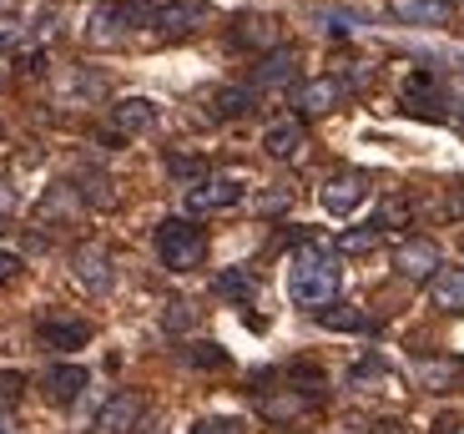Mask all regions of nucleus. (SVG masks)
<instances>
[{"label": "nucleus", "instance_id": "423d86ee", "mask_svg": "<svg viewBox=\"0 0 464 434\" xmlns=\"http://www.w3.org/2000/svg\"><path fill=\"white\" fill-rule=\"evenodd\" d=\"M363 198H369V172H359V167H343V172H334L318 188V202H324L328 217H348V212H359Z\"/></svg>", "mask_w": 464, "mask_h": 434}, {"label": "nucleus", "instance_id": "4468645a", "mask_svg": "<svg viewBox=\"0 0 464 434\" xmlns=\"http://www.w3.org/2000/svg\"><path fill=\"white\" fill-rule=\"evenodd\" d=\"M303 147H308V131H303L298 117H283V121H267L263 127V152L273 162H298Z\"/></svg>", "mask_w": 464, "mask_h": 434}, {"label": "nucleus", "instance_id": "393cba45", "mask_svg": "<svg viewBox=\"0 0 464 434\" xmlns=\"http://www.w3.org/2000/svg\"><path fill=\"white\" fill-rule=\"evenodd\" d=\"M76 207H82V198H76V188H71V182H66V188H51L46 198H41V217H56V223H66Z\"/></svg>", "mask_w": 464, "mask_h": 434}, {"label": "nucleus", "instance_id": "72a5a7b5", "mask_svg": "<svg viewBox=\"0 0 464 434\" xmlns=\"http://www.w3.org/2000/svg\"><path fill=\"white\" fill-rule=\"evenodd\" d=\"M318 318H324L328 329H369V318H363V313H353V308H338V313H334V308H324Z\"/></svg>", "mask_w": 464, "mask_h": 434}, {"label": "nucleus", "instance_id": "c9c22d12", "mask_svg": "<svg viewBox=\"0 0 464 434\" xmlns=\"http://www.w3.org/2000/svg\"><path fill=\"white\" fill-rule=\"evenodd\" d=\"M15 273H21V253H11V247H0V283H11Z\"/></svg>", "mask_w": 464, "mask_h": 434}, {"label": "nucleus", "instance_id": "ea45409f", "mask_svg": "<svg viewBox=\"0 0 464 434\" xmlns=\"http://www.w3.org/2000/svg\"><path fill=\"white\" fill-rule=\"evenodd\" d=\"M0 233H5V217H0Z\"/></svg>", "mask_w": 464, "mask_h": 434}, {"label": "nucleus", "instance_id": "9b49d317", "mask_svg": "<svg viewBox=\"0 0 464 434\" xmlns=\"http://www.w3.org/2000/svg\"><path fill=\"white\" fill-rule=\"evenodd\" d=\"M440 268H444V258H440V243H434V237H404V243L394 247V273L399 278L430 283Z\"/></svg>", "mask_w": 464, "mask_h": 434}, {"label": "nucleus", "instance_id": "0eeeda50", "mask_svg": "<svg viewBox=\"0 0 464 434\" xmlns=\"http://www.w3.org/2000/svg\"><path fill=\"white\" fill-rule=\"evenodd\" d=\"M71 278L82 283L86 294H111V283H116L111 247L106 243H82L76 253H71Z\"/></svg>", "mask_w": 464, "mask_h": 434}, {"label": "nucleus", "instance_id": "58836bf2", "mask_svg": "<svg viewBox=\"0 0 464 434\" xmlns=\"http://www.w3.org/2000/svg\"><path fill=\"white\" fill-rule=\"evenodd\" d=\"M11 5H15V0H0V15H11Z\"/></svg>", "mask_w": 464, "mask_h": 434}, {"label": "nucleus", "instance_id": "e433bc0d", "mask_svg": "<svg viewBox=\"0 0 464 434\" xmlns=\"http://www.w3.org/2000/svg\"><path fill=\"white\" fill-rule=\"evenodd\" d=\"M15 202H21V192H15L5 177H0V217H5V212H15Z\"/></svg>", "mask_w": 464, "mask_h": 434}, {"label": "nucleus", "instance_id": "4c0bfd02", "mask_svg": "<svg viewBox=\"0 0 464 434\" xmlns=\"http://www.w3.org/2000/svg\"><path fill=\"white\" fill-rule=\"evenodd\" d=\"M369 434H404V424H399V420H373Z\"/></svg>", "mask_w": 464, "mask_h": 434}, {"label": "nucleus", "instance_id": "412c9836", "mask_svg": "<svg viewBox=\"0 0 464 434\" xmlns=\"http://www.w3.org/2000/svg\"><path fill=\"white\" fill-rule=\"evenodd\" d=\"M430 304L450 318H464V268H440L430 278Z\"/></svg>", "mask_w": 464, "mask_h": 434}, {"label": "nucleus", "instance_id": "2f4dec72", "mask_svg": "<svg viewBox=\"0 0 464 434\" xmlns=\"http://www.w3.org/2000/svg\"><path fill=\"white\" fill-rule=\"evenodd\" d=\"M187 359H192L198 369H227V353H222L218 343H192V349H187Z\"/></svg>", "mask_w": 464, "mask_h": 434}, {"label": "nucleus", "instance_id": "2eb2a0df", "mask_svg": "<svg viewBox=\"0 0 464 434\" xmlns=\"http://www.w3.org/2000/svg\"><path fill=\"white\" fill-rule=\"evenodd\" d=\"M35 333H41V343L56 349V353H71V349H86V343H92V323H86V318H61V313L41 318Z\"/></svg>", "mask_w": 464, "mask_h": 434}, {"label": "nucleus", "instance_id": "f257e3e1", "mask_svg": "<svg viewBox=\"0 0 464 434\" xmlns=\"http://www.w3.org/2000/svg\"><path fill=\"white\" fill-rule=\"evenodd\" d=\"M338 283H343V268H338L334 247L303 243L298 253H293V263H288V294H293V304H298V308H314V313L334 308Z\"/></svg>", "mask_w": 464, "mask_h": 434}, {"label": "nucleus", "instance_id": "f03ea898", "mask_svg": "<svg viewBox=\"0 0 464 434\" xmlns=\"http://www.w3.org/2000/svg\"><path fill=\"white\" fill-rule=\"evenodd\" d=\"M157 21V0H106V5H96L92 21H86V46L96 51H111L121 46L131 31H141V25Z\"/></svg>", "mask_w": 464, "mask_h": 434}, {"label": "nucleus", "instance_id": "a211bd4d", "mask_svg": "<svg viewBox=\"0 0 464 434\" xmlns=\"http://www.w3.org/2000/svg\"><path fill=\"white\" fill-rule=\"evenodd\" d=\"M257 106V92L247 82H227V86H218V92L208 96V117L212 121H237V117H247Z\"/></svg>", "mask_w": 464, "mask_h": 434}, {"label": "nucleus", "instance_id": "a878e982", "mask_svg": "<svg viewBox=\"0 0 464 434\" xmlns=\"http://www.w3.org/2000/svg\"><path fill=\"white\" fill-rule=\"evenodd\" d=\"M373 384H389V364L383 359H359L348 369V389H373Z\"/></svg>", "mask_w": 464, "mask_h": 434}, {"label": "nucleus", "instance_id": "aec40b11", "mask_svg": "<svg viewBox=\"0 0 464 434\" xmlns=\"http://www.w3.org/2000/svg\"><path fill=\"white\" fill-rule=\"evenodd\" d=\"M389 15L399 25L434 31V25H450V0H389Z\"/></svg>", "mask_w": 464, "mask_h": 434}, {"label": "nucleus", "instance_id": "cd10ccee", "mask_svg": "<svg viewBox=\"0 0 464 434\" xmlns=\"http://www.w3.org/2000/svg\"><path fill=\"white\" fill-rule=\"evenodd\" d=\"M25 41H31V25L15 21V15H0V56H5V51H21Z\"/></svg>", "mask_w": 464, "mask_h": 434}, {"label": "nucleus", "instance_id": "5701e85b", "mask_svg": "<svg viewBox=\"0 0 464 434\" xmlns=\"http://www.w3.org/2000/svg\"><path fill=\"white\" fill-rule=\"evenodd\" d=\"M308 404H318L314 394H298V389H288V394H263V400H257V410H263V420H293V414H303L308 410Z\"/></svg>", "mask_w": 464, "mask_h": 434}, {"label": "nucleus", "instance_id": "20e7f679", "mask_svg": "<svg viewBox=\"0 0 464 434\" xmlns=\"http://www.w3.org/2000/svg\"><path fill=\"white\" fill-rule=\"evenodd\" d=\"M243 202V182L237 177H198V182H187L182 188V207L192 217H208V212H227Z\"/></svg>", "mask_w": 464, "mask_h": 434}, {"label": "nucleus", "instance_id": "b1692460", "mask_svg": "<svg viewBox=\"0 0 464 434\" xmlns=\"http://www.w3.org/2000/svg\"><path fill=\"white\" fill-rule=\"evenodd\" d=\"M409 217H414V198L389 192V198L379 202V212H373V227H379V233H394V227H409Z\"/></svg>", "mask_w": 464, "mask_h": 434}, {"label": "nucleus", "instance_id": "1a4fd4ad", "mask_svg": "<svg viewBox=\"0 0 464 434\" xmlns=\"http://www.w3.org/2000/svg\"><path fill=\"white\" fill-rule=\"evenodd\" d=\"M141 414H147V400H141L137 389H116L111 400L96 410L92 420V434H137Z\"/></svg>", "mask_w": 464, "mask_h": 434}, {"label": "nucleus", "instance_id": "c756f323", "mask_svg": "<svg viewBox=\"0 0 464 434\" xmlns=\"http://www.w3.org/2000/svg\"><path fill=\"white\" fill-rule=\"evenodd\" d=\"M187 434H247L243 420H232V414H212V420H198Z\"/></svg>", "mask_w": 464, "mask_h": 434}, {"label": "nucleus", "instance_id": "39448f33", "mask_svg": "<svg viewBox=\"0 0 464 434\" xmlns=\"http://www.w3.org/2000/svg\"><path fill=\"white\" fill-rule=\"evenodd\" d=\"M208 21H212L208 0H162V5H157V21H151V31L162 35V41H182V35H198Z\"/></svg>", "mask_w": 464, "mask_h": 434}, {"label": "nucleus", "instance_id": "bb28decb", "mask_svg": "<svg viewBox=\"0 0 464 434\" xmlns=\"http://www.w3.org/2000/svg\"><path fill=\"white\" fill-rule=\"evenodd\" d=\"M379 237H383V233H379L373 223H369V227H348V233L338 237V253H369V247H379Z\"/></svg>", "mask_w": 464, "mask_h": 434}, {"label": "nucleus", "instance_id": "9d476101", "mask_svg": "<svg viewBox=\"0 0 464 434\" xmlns=\"http://www.w3.org/2000/svg\"><path fill=\"white\" fill-rule=\"evenodd\" d=\"M343 101H348V82H338V76H308V82L293 86L298 117H328V111H338Z\"/></svg>", "mask_w": 464, "mask_h": 434}, {"label": "nucleus", "instance_id": "6ab92c4d", "mask_svg": "<svg viewBox=\"0 0 464 434\" xmlns=\"http://www.w3.org/2000/svg\"><path fill=\"white\" fill-rule=\"evenodd\" d=\"M71 188H76V198H82L86 207H96V212H111L116 202H121V192H116V182L102 172V167H82V172L71 177Z\"/></svg>", "mask_w": 464, "mask_h": 434}, {"label": "nucleus", "instance_id": "473e14b6", "mask_svg": "<svg viewBox=\"0 0 464 434\" xmlns=\"http://www.w3.org/2000/svg\"><path fill=\"white\" fill-rule=\"evenodd\" d=\"M288 202H293V192H288V188H267V192H257V212H263V217H278V212H288Z\"/></svg>", "mask_w": 464, "mask_h": 434}, {"label": "nucleus", "instance_id": "f704fd0d", "mask_svg": "<svg viewBox=\"0 0 464 434\" xmlns=\"http://www.w3.org/2000/svg\"><path fill=\"white\" fill-rule=\"evenodd\" d=\"M444 217L464 223V182H459V188H450V192H444Z\"/></svg>", "mask_w": 464, "mask_h": 434}, {"label": "nucleus", "instance_id": "f3484780", "mask_svg": "<svg viewBox=\"0 0 464 434\" xmlns=\"http://www.w3.org/2000/svg\"><path fill=\"white\" fill-rule=\"evenodd\" d=\"M414 379L424 394H464V359H424Z\"/></svg>", "mask_w": 464, "mask_h": 434}, {"label": "nucleus", "instance_id": "4be33fe9", "mask_svg": "<svg viewBox=\"0 0 464 434\" xmlns=\"http://www.w3.org/2000/svg\"><path fill=\"white\" fill-rule=\"evenodd\" d=\"M212 294L227 298V304H253L257 298V273L253 268H222L212 278Z\"/></svg>", "mask_w": 464, "mask_h": 434}, {"label": "nucleus", "instance_id": "dca6fc26", "mask_svg": "<svg viewBox=\"0 0 464 434\" xmlns=\"http://www.w3.org/2000/svg\"><path fill=\"white\" fill-rule=\"evenodd\" d=\"M86 384H92V374H86L82 364H51L46 374H41V389H46L51 404H76L86 394Z\"/></svg>", "mask_w": 464, "mask_h": 434}, {"label": "nucleus", "instance_id": "f8f14e48", "mask_svg": "<svg viewBox=\"0 0 464 434\" xmlns=\"http://www.w3.org/2000/svg\"><path fill=\"white\" fill-rule=\"evenodd\" d=\"M157 121H162V106L151 101V96H121V101H111V127L121 137H147V131H157Z\"/></svg>", "mask_w": 464, "mask_h": 434}, {"label": "nucleus", "instance_id": "6e6552de", "mask_svg": "<svg viewBox=\"0 0 464 434\" xmlns=\"http://www.w3.org/2000/svg\"><path fill=\"white\" fill-rule=\"evenodd\" d=\"M227 41L237 51H257V56H267V51L283 46V21H278V15H267V11H247V15L232 21Z\"/></svg>", "mask_w": 464, "mask_h": 434}, {"label": "nucleus", "instance_id": "7c9ffc66", "mask_svg": "<svg viewBox=\"0 0 464 434\" xmlns=\"http://www.w3.org/2000/svg\"><path fill=\"white\" fill-rule=\"evenodd\" d=\"M21 394H25V374L5 369V374H0V410H15V404H21Z\"/></svg>", "mask_w": 464, "mask_h": 434}, {"label": "nucleus", "instance_id": "ddd939ff", "mask_svg": "<svg viewBox=\"0 0 464 434\" xmlns=\"http://www.w3.org/2000/svg\"><path fill=\"white\" fill-rule=\"evenodd\" d=\"M247 86H253V92H283V86H298V51H288V46L267 51V56L253 66Z\"/></svg>", "mask_w": 464, "mask_h": 434}, {"label": "nucleus", "instance_id": "7ed1b4c3", "mask_svg": "<svg viewBox=\"0 0 464 434\" xmlns=\"http://www.w3.org/2000/svg\"><path fill=\"white\" fill-rule=\"evenodd\" d=\"M157 258L167 273H198L208 263V233L192 217H167L157 227Z\"/></svg>", "mask_w": 464, "mask_h": 434}, {"label": "nucleus", "instance_id": "c85d7f7f", "mask_svg": "<svg viewBox=\"0 0 464 434\" xmlns=\"http://www.w3.org/2000/svg\"><path fill=\"white\" fill-rule=\"evenodd\" d=\"M162 323H167V333H187L192 323H198V313H192V304H187V298H177V304H167Z\"/></svg>", "mask_w": 464, "mask_h": 434}]
</instances>
